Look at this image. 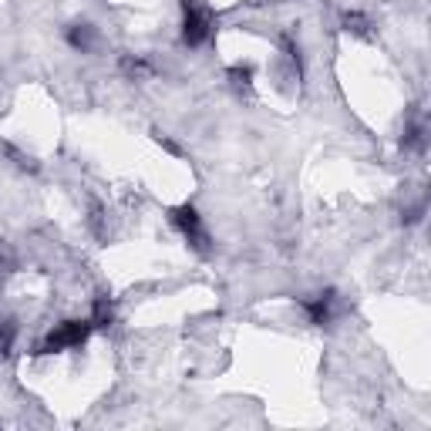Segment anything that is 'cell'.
<instances>
[{
  "label": "cell",
  "mask_w": 431,
  "mask_h": 431,
  "mask_svg": "<svg viewBox=\"0 0 431 431\" xmlns=\"http://www.w3.org/2000/svg\"><path fill=\"white\" fill-rule=\"evenodd\" d=\"M88 330H91V320H68V324H61L57 330L48 333V340H44V351H64V347H77L84 337H88Z\"/></svg>",
  "instance_id": "1"
},
{
  "label": "cell",
  "mask_w": 431,
  "mask_h": 431,
  "mask_svg": "<svg viewBox=\"0 0 431 431\" xmlns=\"http://www.w3.org/2000/svg\"><path fill=\"white\" fill-rule=\"evenodd\" d=\"M330 304H333V293H324L317 300H306V313L313 324H327L330 320Z\"/></svg>",
  "instance_id": "4"
},
{
  "label": "cell",
  "mask_w": 431,
  "mask_h": 431,
  "mask_svg": "<svg viewBox=\"0 0 431 431\" xmlns=\"http://www.w3.org/2000/svg\"><path fill=\"white\" fill-rule=\"evenodd\" d=\"M182 37H185V44H189V48L203 44L205 37H209V14H205V10H199L196 3H185V21H182Z\"/></svg>",
  "instance_id": "3"
},
{
  "label": "cell",
  "mask_w": 431,
  "mask_h": 431,
  "mask_svg": "<svg viewBox=\"0 0 431 431\" xmlns=\"http://www.w3.org/2000/svg\"><path fill=\"white\" fill-rule=\"evenodd\" d=\"M68 41L75 44L77 51H88L91 48V41H95V30L88 24H77V27H71V34H68Z\"/></svg>",
  "instance_id": "5"
},
{
  "label": "cell",
  "mask_w": 431,
  "mask_h": 431,
  "mask_svg": "<svg viewBox=\"0 0 431 431\" xmlns=\"http://www.w3.org/2000/svg\"><path fill=\"white\" fill-rule=\"evenodd\" d=\"M172 223H176L182 232H185V239L196 246V250H203L205 253V232H203V219H199V212L192 209V205H178L176 212H172Z\"/></svg>",
  "instance_id": "2"
},
{
  "label": "cell",
  "mask_w": 431,
  "mask_h": 431,
  "mask_svg": "<svg viewBox=\"0 0 431 431\" xmlns=\"http://www.w3.org/2000/svg\"><path fill=\"white\" fill-rule=\"evenodd\" d=\"M111 324V304L108 300H98L95 304V313H91V327H108Z\"/></svg>",
  "instance_id": "6"
}]
</instances>
